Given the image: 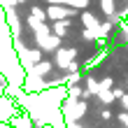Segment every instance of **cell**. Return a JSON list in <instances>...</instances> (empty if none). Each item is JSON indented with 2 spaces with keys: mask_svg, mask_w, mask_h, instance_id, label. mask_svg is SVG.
I'll return each instance as SVG.
<instances>
[{
  "mask_svg": "<svg viewBox=\"0 0 128 128\" xmlns=\"http://www.w3.org/2000/svg\"><path fill=\"white\" fill-rule=\"evenodd\" d=\"M54 33H56L58 37H63V35L68 33V21H56V26H54Z\"/></svg>",
  "mask_w": 128,
  "mask_h": 128,
  "instance_id": "9c48e42d",
  "label": "cell"
},
{
  "mask_svg": "<svg viewBox=\"0 0 128 128\" xmlns=\"http://www.w3.org/2000/svg\"><path fill=\"white\" fill-rule=\"evenodd\" d=\"M100 88H112V77H105L100 82Z\"/></svg>",
  "mask_w": 128,
  "mask_h": 128,
  "instance_id": "4fadbf2b",
  "label": "cell"
},
{
  "mask_svg": "<svg viewBox=\"0 0 128 128\" xmlns=\"http://www.w3.org/2000/svg\"><path fill=\"white\" fill-rule=\"evenodd\" d=\"M70 14H74V10H63V7H49L47 10V16L54 19V21H63L65 16H70Z\"/></svg>",
  "mask_w": 128,
  "mask_h": 128,
  "instance_id": "7a4b0ae2",
  "label": "cell"
},
{
  "mask_svg": "<svg viewBox=\"0 0 128 128\" xmlns=\"http://www.w3.org/2000/svg\"><path fill=\"white\" fill-rule=\"evenodd\" d=\"M119 121H121V124L128 128V112H119Z\"/></svg>",
  "mask_w": 128,
  "mask_h": 128,
  "instance_id": "7c38bea8",
  "label": "cell"
},
{
  "mask_svg": "<svg viewBox=\"0 0 128 128\" xmlns=\"http://www.w3.org/2000/svg\"><path fill=\"white\" fill-rule=\"evenodd\" d=\"M100 7H102L105 14H112V12H114V2H112V0H100Z\"/></svg>",
  "mask_w": 128,
  "mask_h": 128,
  "instance_id": "30bf717a",
  "label": "cell"
},
{
  "mask_svg": "<svg viewBox=\"0 0 128 128\" xmlns=\"http://www.w3.org/2000/svg\"><path fill=\"white\" fill-rule=\"evenodd\" d=\"M100 116L107 121V119H112V112H110V110H105V112H100Z\"/></svg>",
  "mask_w": 128,
  "mask_h": 128,
  "instance_id": "5bb4252c",
  "label": "cell"
},
{
  "mask_svg": "<svg viewBox=\"0 0 128 128\" xmlns=\"http://www.w3.org/2000/svg\"><path fill=\"white\" fill-rule=\"evenodd\" d=\"M98 96H100V100L105 102V105H110L112 100H114V91H110V88H100V91H98Z\"/></svg>",
  "mask_w": 128,
  "mask_h": 128,
  "instance_id": "52a82bcc",
  "label": "cell"
},
{
  "mask_svg": "<svg viewBox=\"0 0 128 128\" xmlns=\"http://www.w3.org/2000/svg\"><path fill=\"white\" fill-rule=\"evenodd\" d=\"M10 126L12 128H33V121L28 119V114H19V116L10 119Z\"/></svg>",
  "mask_w": 128,
  "mask_h": 128,
  "instance_id": "277c9868",
  "label": "cell"
},
{
  "mask_svg": "<svg viewBox=\"0 0 128 128\" xmlns=\"http://www.w3.org/2000/svg\"><path fill=\"white\" fill-rule=\"evenodd\" d=\"M82 21H84V26H88L91 30H96V28L100 26V24H98V19L93 16L91 12H82Z\"/></svg>",
  "mask_w": 128,
  "mask_h": 128,
  "instance_id": "8992f818",
  "label": "cell"
},
{
  "mask_svg": "<svg viewBox=\"0 0 128 128\" xmlns=\"http://www.w3.org/2000/svg\"><path fill=\"white\" fill-rule=\"evenodd\" d=\"M74 56H77V51H74V49H58V51H56V65L70 68Z\"/></svg>",
  "mask_w": 128,
  "mask_h": 128,
  "instance_id": "6da1fadb",
  "label": "cell"
},
{
  "mask_svg": "<svg viewBox=\"0 0 128 128\" xmlns=\"http://www.w3.org/2000/svg\"><path fill=\"white\" fill-rule=\"evenodd\" d=\"M86 91L93 96V93H98V91H100V84H98L93 77H88V79H86Z\"/></svg>",
  "mask_w": 128,
  "mask_h": 128,
  "instance_id": "ba28073f",
  "label": "cell"
},
{
  "mask_svg": "<svg viewBox=\"0 0 128 128\" xmlns=\"http://www.w3.org/2000/svg\"><path fill=\"white\" fill-rule=\"evenodd\" d=\"M5 14H7V24L12 26L14 37H19V30H21V28H19V16L14 14V7H7V10H5Z\"/></svg>",
  "mask_w": 128,
  "mask_h": 128,
  "instance_id": "3957f363",
  "label": "cell"
},
{
  "mask_svg": "<svg viewBox=\"0 0 128 128\" xmlns=\"http://www.w3.org/2000/svg\"><path fill=\"white\" fill-rule=\"evenodd\" d=\"M49 70H51V63L49 61H40L28 74H30V77H42V74H49Z\"/></svg>",
  "mask_w": 128,
  "mask_h": 128,
  "instance_id": "5b68a950",
  "label": "cell"
},
{
  "mask_svg": "<svg viewBox=\"0 0 128 128\" xmlns=\"http://www.w3.org/2000/svg\"><path fill=\"white\" fill-rule=\"evenodd\" d=\"M124 30H126V40H128V26H124Z\"/></svg>",
  "mask_w": 128,
  "mask_h": 128,
  "instance_id": "2e32d148",
  "label": "cell"
},
{
  "mask_svg": "<svg viewBox=\"0 0 128 128\" xmlns=\"http://www.w3.org/2000/svg\"><path fill=\"white\" fill-rule=\"evenodd\" d=\"M114 96H116V98H124L126 93H124V88H114Z\"/></svg>",
  "mask_w": 128,
  "mask_h": 128,
  "instance_id": "9a60e30c",
  "label": "cell"
},
{
  "mask_svg": "<svg viewBox=\"0 0 128 128\" xmlns=\"http://www.w3.org/2000/svg\"><path fill=\"white\" fill-rule=\"evenodd\" d=\"M30 14H33L35 19H40V21H44V19H47V12H44V10H40V7H33V12H30Z\"/></svg>",
  "mask_w": 128,
  "mask_h": 128,
  "instance_id": "8fae6325",
  "label": "cell"
}]
</instances>
